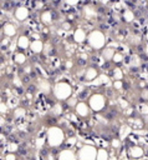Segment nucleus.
<instances>
[{"instance_id": "nucleus-7", "label": "nucleus", "mask_w": 148, "mask_h": 160, "mask_svg": "<svg viewBox=\"0 0 148 160\" xmlns=\"http://www.w3.org/2000/svg\"><path fill=\"white\" fill-rule=\"evenodd\" d=\"M16 158V155H14V154H8L6 155V159H15Z\"/></svg>"}, {"instance_id": "nucleus-6", "label": "nucleus", "mask_w": 148, "mask_h": 160, "mask_svg": "<svg viewBox=\"0 0 148 160\" xmlns=\"http://www.w3.org/2000/svg\"><path fill=\"white\" fill-rule=\"evenodd\" d=\"M6 113H8V105L0 101V114H6Z\"/></svg>"}, {"instance_id": "nucleus-4", "label": "nucleus", "mask_w": 148, "mask_h": 160, "mask_svg": "<svg viewBox=\"0 0 148 160\" xmlns=\"http://www.w3.org/2000/svg\"><path fill=\"white\" fill-rule=\"evenodd\" d=\"M30 48H31V50L34 53H40L41 49H42V44H41V41H39V40H35V41H33L30 44Z\"/></svg>"}, {"instance_id": "nucleus-5", "label": "nucleus", "mask_w": 148, "mask_h": 160, "mask_svg": "<svg viewBox=\"0 0 148 160\" xmlns=\"http://www.w3.org/2000/svg\"><path fill=\"white\" fill-rule=\"evenodd\" d=\"M14 60H15V63L19 64V65H23L25 61H26V56H25V54L23 52L21 53H17L16 55L14 56Z\"/></svg>"}, {"instance_id": "nucleus-1", "label": "nucleus", "mask_w": 148, "mask_h": 160, "mask_svg": "<svg viewBox=\"0 0 148 160\" xmlns=\"http://www.w3.org/2000/svg\"><path fill=\"white\" fill-rule=\"evenodd\" d=\"M29 16V10L26 8H17L16 10H15V18H16L17 20H20V21H24V20H26Z\"/></svg>"}, {"instance_id": "nucleus-2", "label": "nucleus", "mask_w": 148, "mask_h": 160, "mask_svg": "<svg viewBox=\"0 0 148 160\" xmlns=\"http://www.w3.org/2000/svg\"><path fill=\"white\" fill-rule=\"evenodd\" d=\"M4 34L6 35V36H9V38H12V36H15L16 35V28L12 25V24H10V23H8V24H5V26H4Z\"/></svg>"}, {"instance_id": "nucleus-3", "label": "nucleus", "mask_w": 148, "mask_h": 160, "mask_svg": "<svg viewBox=\"0 0 148 160\" xmlns=\"http://www.w3.org/2000/svg\"><path fill=\"white\" fill-rule=\"evenodd\" d=\"M17 46H19L21 50L28 49L29 46H30V41H29V39L26 38V36H20L19 40H17Z\"/></svg>"}]
</instances>
